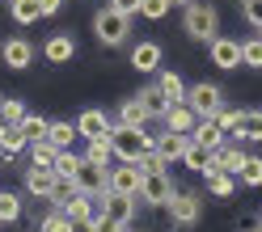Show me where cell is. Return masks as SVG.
<instances>
[{
    "mask_svg": "<svg viewBox=\"0 0 262 232\" xmlns=\"http://www.w3.org/2000/svg\"><path fill=\"white\" fill-rule=\"evenodd\" d=\"M110 148L119 160H140L148 148H157V135H148L144 127H110Z\"/></svg>",
    "mask_w": 262,
    "mask_h": 232,
    "instance_id": "1",
    "label": "cell"
},
{
    "mask_svg": "<svg viewBox=\"0 0 262 232\" xmlns=\"http://www.w3.org/2000/svg\"><path fill=\"white\" fill-rule=\"evenodd\" d=\"M182 30L194 38V42H211L220 34V17H216V9L203 5V0H190V5L182 9Z\"/></svg>",
    "mask_w": 262,
    "mask_h": 232,
    "instance_id": "2",
    "label": "cell"
},
{
    "mask_svg": "<svg viewBox=\"0 0 262 232\" xmlns=\"http://www.w3.org/2000/svg\"><path fill=\"white\" fill-rule=\"evenodd\" d=\"M93 30H97V42H106V47H123L127 34H131V17H127V13H119L114 5H106V9H97Z\"/></svg>",
    "mask_w": 262,
    "mask_h": 232,
    "instance_id": "3",
    "label": "cell"
},
{
    "mask_svg": "<svg viewBox=\"0 0 262 232\" xmlns=\"http://www.w3.org/2000/svg\"><path fill=\"white\" fill-rule=\"evenodd\" d=\"M220 102H224V89L211 85V80H199V85L186 89V106L199 114V119H211V114L220 110Z\"/></svg>",
    "mask_w": 262,
    "mask_h": 232,
    "instance_id": "4",
    "label": "cell"
},
{
    "mask_svg": "<svg viewBox=\"0 0 262 232\" xmlns=\"http://www.w3.org/2000/svg\"><path fill=\"white\" fill-rule=\"evenodd\" d=\"M173 177H169V169H161V173H144V181H140V203H148V207H165L169 198H173Z\"/></svg>",
    "mask_w": 262,
    "mask_h": 232,
    "instance_id": "5",
    "label": "cell"
},
{
    "mask_svg": "<svg viewBox=\"0 0 262 232\" xmlns=\"http://www.w3.org/2000/svg\"><path fill=\"white\" fill-rule=\"evenodd\" d=\"M165 207H169V220L178 228H190V224H199V215H203V198L190 194V190H173V198Z\"/></svg>",
    "mask_w": 262,
    "mask_h": 232,
    "instance_id": "6",
    "label": "cell"
},
{
    "mask_svg": "<svg viewBox=\"0 0 262 232\" xmlns=\"http://www.w3.org/2000/svg\"><path fill=\"white\" fill-rule=\"evenodd\" d=\"M140 181H144V173L136 160H119V169H106V190H114V194L140 198Z\"/></svg>",
    "mask_w": 262,
    "mask_h": 232,
    "instance_id": "7",
    "label": "cell"
},
{
    "mask_svg": "<svg viewBox=\"0 0 262 232\" xmlns=\"http://www.w3.org/2000/svg\"><path fill=\"white\" fill-rule=\"evenodd\" d=\"M72 186L80 194H106V165H93V160L80 156L76 173H72Z\"/></svg>",
    "mask_w": 262,
    "mask_h": 232,
    "instance_id": "8",
    "label": "cell"
},
{
    "mask_svg": "<svg viewBox=\"0 0 262 232\" xmlns=\"http://www.w3.org/2000/svg\"><path fill=\"white\" fill-rule=\"evenodd\" d=\"M207 51H211V63H216V68H224V72H237L241 68V42L237 38L216 34V38L207 42Z\"/></svg>",
    "mask_w": 262,
    "mask_h": 232,
    "instance_id": "9",
    "label": "cell"
},
{
    "mask_svg": "<svg viewBox=\"0 0 262 232\" xmlns=\"http://www.w3.org/2000/svg\"><path fill=\"white\" fill-rule=\"evenodd\" d=\"M97 203H102V215H110V220H119V224H131V220H136V198H131V194L106 190V194H97Z\"/></svg>",
    "mask_w": 262,
    "mask_h": 232,
    "instance_id": "10",
    "label": "cell"
},
{
    "mask_svg": "<svg viewBox=\"0 0 262 232\" xmlns=\"http://www.w3.org/2000/svg\"><path fill=\"white\" fill-rule=\"evenodd\" d=\"M110 127H114V123H110L106 110H85V114L76 119V135H80V140H106Z\"/></svg>",
    "mask_w": 262,
    "mask_h": 232,
    "instance_id": "11",
    "label": "cell"
},
{
    "mask_svg": "<svg viewBox=\"0 0 262 232\" xmlns=\"http://www.w3.org/2000/svg\"><path fill=\"white\" fill-rule=\"evenodd\" d=\"M0 59H5V68L21 72V68H30V63H34V47H30L26 38H9L5 47H0Z\"/></svg>",
    "mask_w": 262,
    "mask_h": 232,
    "instance_id": "12",
    "label": "cell"
},
{
    "mask_svg": "<svg viewBox=\"0 0 262 232\" xmlns=\"http://www.w3.org/2000/svg\"><path fill=\"white\" fill-rule=\"evenodd\" d=\"M59 211L68 215V220H97V215H102V207H97V194H80V190H76Z\"/></svg>",
    "mask_w": 262,
    "mask_h": 232,
    "instance_id": "13",
    "label": "cell"
},
{
    "mask_svg": "<svg viewBox=\"0 0 262 232\" xmlns=\"http://www.w3.org/2000/svg\"><path fill=\"white\" fill-rule=\"evenodd\" d=\"M55 169H47V165H30V169H26V190L30 194H34V198H47V194H51L55 190Z\"/></svg>",
    "mask_w": 262,
    "mask_h": 232,
    "instance_id": "14",
    "label": "cell"
},
{
    "mask_svg": "<svg viewBox=\"0 0 262 232\" xmlns=\"http://www.w3.org/2000/svg\"><path fill=\"white\" fill-rule=\"evenodd\" d=\"M161 123H165V131H182V135H190L194 123H199V114H194L186 102H173V106L165 110V119H161Z\"/></svg>",
    "mask_w": 262,
    "mask_h": 232,
    "instance_id": "15",
    "label": "cell"
},
{
    "mask_svg": "<svg viewBox=\"0 0 262 232\" xmlns=\"http://www.w3.org/2000/svg\"><path fill=\"white\" fill-rule=\"evenodd\" d=\"M42 55H47V63H68V59L76 55V38H72V34H63V30H59V34H51V38H47Z\"/></svg>",
    "mask_w": 262,
    "mask_h": 232,
    "instance_id": "16",
    "label": "cell"
},
{
    "mask_svg": "<svg viewBox=\"0 0 262 232\" xmlns=\"http://www.w3.org/2000/svg\"><path fill=\"white\" fill-rule=\"evenodd\" d=\"M131 68L136 72H157L161 68V47L157 42H136L131 47Z\"/></svg>",
    "mask_w": 262,
    "mask_h": 232,
    "instance_id": "17",
    "label": "cell"
},
{
    "mask_svg": "<svg viewBox=\"0 0 262 232\" xmlns=\"http://www.w3.org/2000/svg\"><path fill=\"white\" fill-rule=\"evenodd\" d=\"M186 144H190V135H182V131H165V135H157V152L165 156V165H173V160H182Z\"/></svg>",
    "mask_w": 262,
    "mask_h": 232,
    "instance_id": "18",
    "label": "cell"
},
{
    "mask_svg": "<svg viewBox=\"0 0 262 232\" xmlns=\"http://www.w3.org/2000/svg\"><path fill=\"white\" fill-rule=\"evenodd\" d=\"M241 160H245V152H241V144H220L216 152H211V169H228V173H237L241 169Z\"/></svg>",
    "mask_w": 262,
    "mask_h": 232,
    "instance_id": "19",
    "label": "cell"
},
{
    "mask_svg": "<svg viewBox=\"0 0 262 232\" xmlns=\"http://www.w3.org/2000/svg\"><path fill=\"white\" fill-rule=\"evenodd\" d=\"M182 160H186V169H194V173H203V177H211L216 169H211V148H203V144H186V152H182Z\"/></svg>",
    "mask_w": 262,
    "mask_h": 232,
    "instance_id": "20",
    "label": "cell"
},
{
    "mask_svg": "<svg viewBox=\"0 0 262 232\" xmlns=\"http://www.w3.org/2000/svg\"><path fill=\"white\" fill-rule=\"evenodd\" d=\"M30 140H26V131L21 127H5L0 131V160H13L17 152H26Z\"/></svg>",
    "mask_w": 262,
    "mask_h": 232,
    "instance_id": "21",
    "label": "cell"
},
{
    "mask_svg": "<svg viewBox=\"0 0 262 232\" xmlns=\"http://www.w3.org/2000/svg\"><path fill=\"white\" fill-rule=\"evenodd\" d=\"M190 140H194V144H203V148H211V152H216V148L224 144V131L216 127V119H199V123H194V131H190Z\"/></svg>",
    "mask_w": 262,
    "mask_h": 232,
    "instance_id": "22",
    "label": "cell"
},
{
    "mask_svg": "<svg viewBox=\"0 0 262 232\" xmlns=\"http://www.w3.org/2000/svg\"><path fill=\"white\" fill-rule=\"evenodd\" d=\"M157 89L165 93V102H169V106H173V102H186V85H182V76H178V72H169V68L157 76Z\"/></svg>",
    "mask_w": 262,
    "mask_h": 232,
    "instance_id": "23",
    "label": "cell"
},
{
    "mask_svg": "<svg viewBox=\"0 0 262 232\" xmlns=\"http://www.w3.org/2000/svg\"><path fill=\"white\" fill-rule=\"evenodd\" d=\"M148 119H152V114L144 110L140 97H131V102H123V106H119V123H123V127H144Z\"/></svg>",
    "mask_w": 262,
    "mask_h": 232,
    "instance_id": "24",
    "label": "cell"
},
{
    "mask_svg": "<svg viewBox=\"0 0 262 232\" xmlns=\"http://www.w3.org/2000/svg\"><path fill=\"white\" fill-rule=\"evenodd\" d=\"M136 97L144 102V110H148L152 119H165V110H169V102H165V93H161L157 85H148V89H140Z\"/></svg>",
    "mask_w": 262,
    "mask_h": 232,
    "instance_id": "25",
    "label": "cell"
},
{
    "mask_svg": "<svg viewBox=\"0 0 262 232\" xmlns=\"http://www.w3.org/2000/svg\"><path fill=\"white\" fill-rule=\"evenodd\" d=\"M237 181H241V186H262V156H250V152H245L241 169H237Z\"/></svg>",
    "mask_w": 262,
    "mask_h": 232,
    "instance_id": "26",
    "label": "cell"
},
{
    "mask_svg": "<svg viewBox=\"0 0 262 232\" xmlns=\"http://www.w3.org/2000/svg\"><path fill=\"white\" fill-rule=\"evenodd\" d=\"M237 140H262V110H245L241 114V127H237Z\"/></svg>",
    "mask_w": 262,
    "mask_h": 232,
    "instance_id": "27",
    "label": "cell"
},
{
    "mask_svg": "<svg viewBox=\"0 0 262 232\" xmlns=\"http://www.w3.org/2000/svg\"><path fill=\"white\" fill-rule=\"evenodd\" d=\"M9 9H13V21L17 26H34L42 13H38V0H9Z\"/></svg>",
    "mask_w": 262,
    "mask_h": 232,
    "instance_id": "28",
    "label": "cell"
},
{
    "mask_svg": "<svg viewBox=\"0 0 262 232\" xmlns=\"http://www.w3.org/2000/svg\"><path fill=\"white\" fill-rule=\"evenodd\" d=\"M241 114H245V110H224V106H220L216 114H211V119H216V127L224 131V140H237V127H241Z\"/></svg>",
    "mask_w": 262,
    "mask_h": 232,
    "instance_id": "29",
    "label": "cell"
},
{
    "mask_svg": "<svg viewBox=\"0 0 262 232\" xmlns=\"http://www.w3.org/2000/svg\"><path fill=\"white\" fill-rule=\"evenodd\" d=\"M207 186H211V194H216V198H228V194L237 190V173H228V169H216V173L207 177Z\"/></svg>",
    "mask_w": 262,
    "mask_h": 232,
    "instance_id": "30",
    "label": "cell"
},
{
    "mask_svg": "<svg viewBox=\"0 0 262 232\" xmlns=\"http://www.w3.org/2000/svg\"><path fill=\"white\" fill-rule=\"evenodd\" d=\"M85 160H93V165H106V169H110V160H114L110 135H106V140H89V148H85Z\"/></svg>",
    "mask_w": 262,
    "mask_h": 232,
    "instance_id": "31",
    "label": "cell"
},
{
    "mask_svg": "<svg viewBox=\"0 0 262 232\" xmlns=\"http://www.w3.org/2000/svg\"><path fill=\"white\" fill-rule=\"evenodd\" d=\"M55 152H59V148H55L51 140H34V144H30V165H47V169H51V165H55Z\"/></svg>",
    "mask_w": 262,
    "mask_h": 232,
    "instance_id": "32",
    "label": "cell"
},
{
    "mask_svg": "<svg viewBox=\"0 0 262 232\" xmlns=\"http://www.w3.org/2000/svg\"><path fill=\"white\" fill-rule=\"evenodd\" d=\"M26 102H17V97H5L0 102V119H5V127H21V119H26Z\"/></svg>",
    "mask_w": 262,
    "mask_h": 232,
    "instance_id": "33",
    "label": "cell"
},
{
    "mask_svg": "<svg viewBox=\"0 0 262 232\" xmlns=\"http://www.w3.org/2000/svg\"><path fill=\"white\" fill-rule=\"evenodd\" d=\"M17 220H21V198L0 190V224H17Z\"/></svg>",
    "mask_w": 262,
    "mask_h": 232,
    "instance_id": "34",
    "label": "cell"
},
{
    "mask_svg": "<svg viewBox=\"0 0 262 232\" xmlns=\"http://www.w3.org/2000/svg\"><path fill=\"white\" fill-rule=\"evenodd\" d=\"M21 131H26V140L34 144V140H47V131H51V123H47L42 114H26V119H21Z\"/></svg>",
    "mask_w": 262,
    "mask_h": 232,
    "instance_id": "35",
    "label": "cell"
},
{
    "mask_svg": "<svg viewBox=\"0 0 262 232\" xmlns=\"http://www.w3.org/2000/svg\"><path fill=\"white\" fill-rule=\"evenodd\" d=\"M241 68H262V34L241 42Z\"/></svg>",
    "mask_w": 262,
    "mask_h": 232,
    "instance_id": "36",
    "label": "cell"
},
{
    "mask_svg": "<svg viewBox=\"0 0 262 232\" xmlns=\"http://www.w3.org/2000/svg\"><path fill=\"white\" fill-rule=\"evenodd\" d=\"M47 140H51L55 148H68L76 140V123H51V131H47Z\"/></svg>",
    "mask_w": 262,
    "mask_h": 232,
    "instance_id": "37",
    "label": "cell"
},
{
    "mask_svg": "<svg viewBox=\"0 0 262 232\" xmlns=\"http://www.w3.org/2000/svg\"><path fill=\"white\" fill-rule=\"evenodd\" d=\"M76 165H80V156H76V152H68V148H59L51 169H55V177H72V173H76Z\"/></svg>",
    "mask_w": 262,
    "mask_h": 232,
    "instance_id": "38",
    "label": "cell"
},
{
    "mask_svg": "<svg viewBox=\"0 0 262 232\" xmlns=\"http://www.w3.org/2000/svg\"><path fill=\"white\" fill-rule=\"evenodd\" d=\"M72 194H76V186H72V177H59V181H55V190H51V194H47V203H51V207L59 211V207H63V203H68V198H72Z\"/></svg>",
    "mask_w": 262,
    "mask_h": 232,
    "instance_id": "39",
    "label": "cell"
},
{
    "mask_svg": "<svg viewBox=\"0 0 262 232\" xmlns=\"http://www.w3.org/2000/svg\"><path fill=\"white\" fill-rule=\"evenodd\" d=\"M136 165H140V173H161V169H169V165H165V156H161L157 148H148V152H144Z\"/></svg>",
    "mask_w": 262,
    "mask_h": 232,
    "instance_id": "40",
    "label": "cell"
},
{
    "mask_svg": "<svg viewBox=\"0 0 262 232\" xmlns=\"http://www.w3.org/2000/svg\"><path fill=\"white\" fill-rule=\"evenodd\" d=\"M169 5H173V0H140V13H144L148 21H161V17L169 13Z\"/></svg>",
    "mask_w": 262,
    "mask_h": 232,
    "instance_id": "41",
    "label": "cell"
},
{
    "mask_svg": "<svg viewBox=\"0 0 262 232\" xmlns=\"http://www.w3.org/2000/svg\"><path fill=\"white\" fill-rule=\"evenodd\" d=\"M241 17L262 34V0H241Z\"/></svg>",
    "mask_w": 262,
    "mask_h": 232,
    "instance_id": "42",
    "label": "cell"
},
{
    "mask_svg": "<svg viewBox=\"0 0 262 232\" xmlns=\"http://www.w3.org/2000/svg\"><path fill=\"white\" fill-rule=\"evenodd\" d=\"M38 232H68V215H63V211H51V215L38 224Z\"/></svg>",
    "mask_w": 262,
    "mask_h": 232,
    "instance_id": "43",
    "label": "cell"
},
{
    "mask_svg": "<svg viewBox=\"0 0 262 232\" xmlns=\"http://www.w3.org/2000/svg\"><path fill=\"white\" fill-rule=\"evenodd\" d=\"M127 224H119V220H110V215H97L93 220V232H123Z\"/></svg>",
    "mask_w": 262,
    "mask_h": 232,
    "instance_id": "44",
    "label": "cell"
},
{
    "mask_svg": "<svg viewBox=\"0 0 262 232\" xmlns=\"http://www.w3.org/2000/svg\"><path fill=\"white\" fill-rule=\"evenodd\" d=\"M110 5L119 9V13H127V17H136V13H140V0H110Z\"/></svg>",
    "mask_w": 262,
    "mask_h": 232,
    "instance_id": "45",
    "label": "cell"
},
{
    "mask_svg": "<svg viewBox=\"0 0 262 232\" xmlns=\"http://www.w3.org/2000/svg\"><path fill=\"white\" fill-rule=\"evenodd\" d=\"M59 9H63V0H38V13H42V17H55Z\"/></svg>",
    "mask_w": 262,
    "mask_h": 232,
    "instance_id": "46",
    "label": "cell"
},
{
    "mask_svg": "<svg viewBox=\"0 0 262 232\" xmlns=\"http://www.w3.org/2000/svg\"><path fill=\"white\" fill-rule=\"evenodd\" d=\"M68 232H93V220H68Z\"/></svg>",
    "mask_w": 262,
    "mask_h": 232,
    "instance_id": "47",
    "label": "cell"
},
{
    "mask_svg": "<svg viewBox=\"0 0 262 232\" xmlns=\"http://www.w3.org/2000/svg\"><path fill=\"white\" fill-rule=\"evenodd\" d=\"M173 5H182V9H186V5H190V0H173Z\"/></svg>",
    "mask_w": 262,
    "mask_h": 232,
    "instance_id": "48",
    "label": "cell"
},
{
    "mask_svg": "<svg viewBox=\"0 0 262 232\" xmlns=\"http://www.w3.org/2000/svg\"><path fill=\"white\" fill-rule=\"evenodd\" d=\"M123 232H136V228H131V224H127V228H123Z\"/></svg>",
    "mask_w": 262,
    "mask_h": 232,
    "instance_id": "49",
    "label": "cell"
},
{
    "mask_svg": "<svg viewBox=\"0 0 262 232\" xmlns=\"http://www.w3.org/2000/svg\"><path fill=\"white\" fill-rule=\"evenodd\" d=\"M250 232H262V224H258V228H250Z\"/></svg>",
    "mask_w": 262,
    "mask_h": 232,
    "instance_id": "50",
    "label": "cell"
},
{
    "mask_svg": "<svg viewBox=\"0 0 262 232\" xmlns=\"http://www.w3.org/2000/svg\"><path fill=\"white\" fill-rule=\"evenodd\" d=\"M0 131H5V119H0Z\"/></svg>",
    "mask_w": 262,
    "mask_h": 232,
    "instance_id": "51",
    "label": "cell"
}]
</instances>
